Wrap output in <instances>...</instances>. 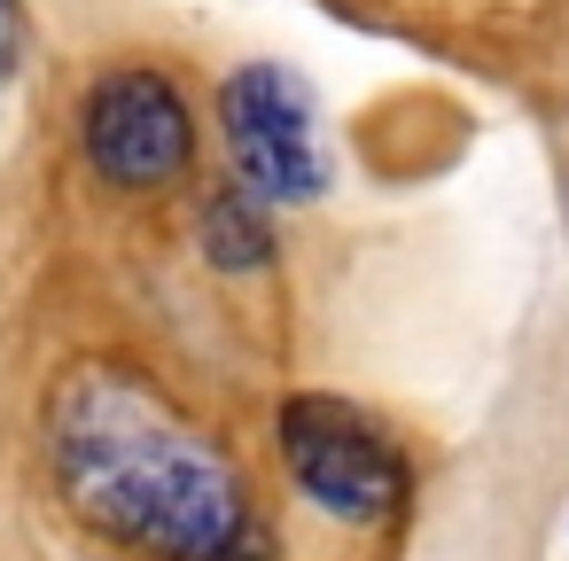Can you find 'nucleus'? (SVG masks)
I'll list each match as a JSON object with an SVG mask.
<instances>
[{
	"label": "nucleus",
	"instance_id": "obj_1",
	"mask_svg": "<svg viewBox=\"0 0 569 561\" xmlns=\"http://www.w3.org/2000/svg\"><path fill=\"white\" fill-rule=\"evenodd\" d=\"M48 468L71 514L141 561H266L234 452L133 367H71L48 398Z\"/></svg>",
	"mask_w": 569,
	"mask_h": 561
},
{
	"label": "nucleus",
	"instance_id": "obj_2",
	"mask_svg": "<svg viewBox=\"0 0 569 561\" xmlns=\"http://www.w3.org/2000/svg\"><path fill=\"white\" fill-rule=\"evenodd\" d=\"M281 460L297 491L336 522H382L406 499V468L390 437L343 398H289L281 405Z\"/></svg>",
	"mask_w": 569,
	"mask_h": 561
},
{
	"label": "nucleus",
	"instance_id": "obj_3",
	"mask_svg": "<svg viewBox=\"0 0 569 561\" xmlns=\"http://www.w3.org/2000/svg\"><path fill=\"white\" fill-rule=\"evenodd\" d=\"M219 133L234 157L242 196L258 203H312L328 188V157L312 133V102L281 63H250L219 87Z\"/></svg>",
	"mask_w": 569,
	"mask_h": 561
},
{
	"label": "nucleus",
	"instance_id": "obj_4",
	"mask_svg": "<svg viewBox=\"0 0 569 561\" xmlns=\"http://www.w3.org/2000/svg\"><path fill=\"white\" fill-rule=\"evenodd\" d=\"M79 141H87V164L110 188H164L196 157L188 102H180V87L164 71H102L87 87Z\"/></svg>",
	"mask_w": 569,
	"mask_h": 561
},
{
	"label": "nucleus",
	"instance_id": "obj_5",
	"mask_svg": "<svg viewBox=\"0 0 569 561\" xmlns=\"http://www.w3.org/2000/svg\"><path fill=\"white\" fill-rule=\"evenodd\" d=\"M203 250H211L219 266H266L273 234H266V219H258V196H219V203L203 211Z\"/></svg>",
	"mask_w": 569,
	"mask_h": 561
},
{
	"label": "nucleus",
	"instance_id": "obj_6",
	"mask_svg": "<svg viewBox=\"0 0 569 561\" xmlns=\"http://www.w3.org/2000/svg\"><path fill=\"white\" fill-rule=\"evenodd\" d=\"M0 56H9V0H0Z\"/></svg>",
	"mask_w": 569,
	"mask_h": 561
}]
</instances>
